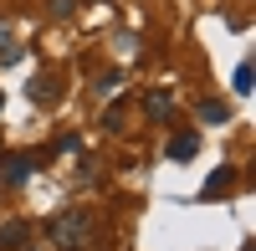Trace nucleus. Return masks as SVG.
<instances>
[{"label": "nucleus", "instance_id": "obj_9", "mask_svg": "<svg viewBox=\"0 0 256 251\" xmlns=\"http://www.w3.org/2000/svg\"><path fill=\"white\" fill-rule=\"evenodd\" d=\"M230 88H236V92H241V98H246V92H251V67H246V62H241V67H236V82H230Z\"/></svg>", "mask_w": 256, "mask_h": 251}, {"label": "nucleus", "instance_id": "obj_6", "mask_svg": "<svg viewBox=\"0 0 256 251\" xmlns=\"http://www.w3.org/2000/svg\"><path fill=\"white\" fill-rule=\"evenodd\" d=\"M230 184H236V170H230V164H226V170H216V174L205 180V200H216V195H226Z\"/></svg>", "mask_w": 256, "mask_h": 251}, {"label": "nucleus", "instance_id": "obj_11", "mask_svg": "<svg viewBox=\"0 0 256 251\" xmlns=\"http://www.w3.org/2000/svg\"><path fill=\"white\" fill-rule=\"evenodd\" d=\"M102 128H123V102H113L108 118H102Z\"/></svg>", "mask_w": 256, "mask_h": 251}, {"label": "nucleus", "instance_id": "obj_1", "mask_svg": "<svg viewBox=\"0 0 256 251\" xmlns=\"http://www.w3.org/2000/svg\"><path fill=\"white\" fill-rule=\"evenodd\" d=\"M92 210L88 205H72V210H62V216H52L46 220V236H52V246L56 251H82V246H92Z\"/></svg>", "mask_w": 256, "mask_h": 251}, {"label": "nucleus", "instance_id": "obj_5", "mask_svg": "<svg viewBox=\"0 0 256 251\" xmlns=\"http://www.w3.org/2000/svg\"><path fill=\"white\" fill-rule=\"evenodd\" d=\"M20 56H26V46H20V41H16L10 20H0V67H16Z\"/></svg>", "mask_w": 256, "mask_h": 251}, {"label": "nucleus", "instance_id": "obj_7", "mask_svg": "<svg viewBox=\"0 0 256 251\" xmlns=\"http://www.w3.org/2000/svg\"><path fill=\"white\" fill-rule=\"evenodd\" d=\"M20 246H26V226H6V231H0V251H20Z\"/></svg>", "mask_w": 256, "mask_h": 251}, {"label": "nucleus", "instance_id": "obj_8", "mask_svg": "<svg viewBox=\"0 0 256 251\" xmlns=\"http://www.w3.org/2000/svg\"><path fill=\"white\" fill-rule=\"evenodd\" d=\"M230 118V108H226V102H216V98H210V102H200V123H226Z\"/></svg>", "mask_w": 256, "mask_h": 251}, {"label": "nucleus", "instance_id": "obj_3", "mask_svg": "<svg viewBox=\"0 0 256 251\" xmlns=\"http://www.w3.org/2000/svg\"><path fill=\"white\" fill-rule=\"evenodd\" d=\"M144 118L148 123H169V118H174V92H169V88L144 92Z\"/></svg>", "mask_w": 256, "mask_h": 251}, {"label": "nucleus", "instance_id": "obj_12", "mask_svg": "<svg viewBox=\"0 0 256 251\" xmlns=\"http://www.w3.org/2000/svg\"><path fill=\"white\" fill-rule=\"evenodd\" d=\"M241 251H251V246H241Z\"/></svg>", "mask_w": 256, "mask_h": 251}, {"label": "nucleus", "instance_id": "obj_4", "mask_svg": "<svg viewBox=\"0 0 256 251\" xmlns=\"http://www.w3.org/2000/svg\"><path fill=\"white\" fill-rule=\"evenodd\" d=\"M164 154L174 159V164H180V159H195V154H200V134H195V128H184V134H174V138L164 144Z\"/></svg>", "mask_w": 256, "mask_h": 251}, {"label": "nucleus", "instance_id": "obj_2", "mask_svg": "<svg viewBox=\"0 0 256 251\" xmlns=\"http://www.w3.org/2000/svg\"><path fill=\"white\" fill-rule=\"evenodd\" d=\"M36 159L41 154H6L0 159V184H26L31 170H36Z\"/></svg>", "mask_w": 256, "mask_h": 251}, {"label": "nucleus", "instance_id": "obj_10", "mask_svg": "<svg viewBox=\"0 0 256 251\" xmlns=\"http://www.w3.org/2000/svg\"><path fill=\"white\" fill-rule=\"evenodd\" d=\"M72 10H77V0H52V16H56V20H67Z\"/></svg>", "mask_w": 256, "mask_h": 251}]
</instances>
